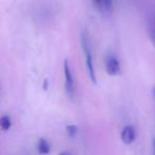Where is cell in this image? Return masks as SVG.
Here are the masks:
<instances>
[{"label":"cell","instance_id":"ba28073f","mask_svg":"<svg viewBox=\"0 0 155 155\" xmlns=\"http://www.w3.org/2000/svg\"><path fill=\"white\" fill-rule=\"evenodd\" d=\"M149 34H150V38L152 41V43H154L155 45V27L151 24L150 29H149Z\"/></svg>","mask_w":155,"mask_h":155},{"label":"cell","instance_id":"8fae6325","mask_svg":"<svg viewBox=\"0 0 155 155\" xmlns=\"http://www.w3.org/2000/svg\"><path fill=\"white\" fill-rule=\"evenodd\" d=\"M48 86H49V80H48V79H45V80H44V84H43V89H44V91H47Z\"/></svg>","mask_w":155,"mask_h":155},{"label":"cell","instance_id":"5b68a950","mask_svg":"<svg viewBox=\"0 0 155 155\" xmlns=\"http://www.w3.org/2000/svg\"><path fill=\"white\" fill-rule=\"evenodd\" d=\"M37 151L41 155H46L50 152V146L47 140L44 139V138H41L38 140V142H37Z\"/></svg>","mask_w":155,"mask_h":155},{"label":"cell","instance_id":"277c9868","mask_svg":"<svg viewBox=\"0 0 155 155\" xmlns=\"http://www.w3.org/2000/svg\"><path fill=\"white\" fill-rule=\"evenodd\" d=\"M136 138V131L133 125H127L121 132V139L125 144H131Z\"/></svg>","mask_w":155,"mask_h":155},{"label":"cell","instance_id":"5bb4252c","mask_svg":"<svg viewBox=\"0 0 155 155\" xmlns=\"http://www.w3.org/2000/svg\"><path fill=\"white\" fill-rule=\"evenodd\" d=\"M60 155H69V154H67V153H61Z\"/></svg>","mask_w":155,"mask_h":155},{"label":"cell","instance_id":"8992f818","mask_svg":"<svg viewBox=\"0 0 155 155\" xmlns=\"http://www.w3.org/2000/svg\"><path fill=\"white\" fill-rule=\"evenodd\" d=\"M0 127H1V130L2 131H9L12 127V121L10 116L8 115H5V116L1 117L0 119Z\"/></svg>","mask_w":155,"mask_h":155},{"label":"cell","instance_id":"30bf717a","mask_svg":"<svg viewBox=\"0 0 155 155\" xmlns=\"http://www.w3.org/2000/svg\"><path fill=\"white\" fill-rule=\"evenodd\" d=\"M104 2H105V9L107 11H112L113 7H114V1L113 0H104Z\"/></svg>","mask_w":155,"mask_h":155},{"label":"cell","instance_id":"7c38bea8","mask_svg":"<svg viewBox=\"0 0 155 155\" xmlns=\"http://www.w3.org/2000/svg\"><path fill=\"white\" fill-rule=\"evenodd\" d=\"M152 148H153V155H155V139H153V142H152Z\"/></svg>","mask_w":155,"mask_h":155},{"label":"cell","instance_id":"6da1fadb","mask_svg":"<svg viewBox=\"0 0 155 155\" xmlns=\"http://www.w3.org/2000/svg\"><path fill=\"white\" fill-rule=\"evenodd\" d=\"M81 45H82V49L85 55V63H86L87 71H88V75L91 81L94 84H97V75H96V70H95V65H94V58L91 55V45H89L88 36H87L86 32L83 31L81 34Z\"/></svg>","mask_w":155,"mask_h":155},{"label":"cell","instance_id":"7a4b0ae2","mask_svg":"<svg viewBox=\"0 0 155 155\" xmlns=\"http://www.w3.org/2000/svg\"><path fill=\"white\" fill-rule=\"evenodd\" d=\"M64 74H65V89H66L67 96L72 99L74 96V80H73L72 71H71L70 65L67 60L64 62Z\"/></svg>","mask_w":155,"mask_h":155},{"label":"cell","instance_id":"9c48e42d","mask_svg":"<svg viewBox=\"0 0 155 155\" xmlns=\"http://www.w3.org/2000/svg\"><path fill=\"white\" fill-rule=\"evenodd\" d=\"M94 3L96 5V7H98V9H100V10L105 9V2H104V0H94Z\"/></svg>","mask_w":155,"mask_h":155},{"label":"cell","instance_id":"4fadbf2b","mask_svg":"<svg viewBox=\"0 0 155 155\" xmlns=\"http://www.w3.org/2000/svg\"><path fill=\"white\" fill-rule=\"evenodd\" d=\"M152 93H153V96H154V99H155V86H154V88H153Z\"/></svg>","mask_w":155,"mask_h":155},{"label":"cell","instance_id":"3957f363","mask_svg":"<svg viewBox=\"0 0 155 155\" xmlns=\"http://www.w3.org/2000/svg\"><path fill=\"white\" fill-rule=\"evenodd\" d=\"M105 69L110 75H118L120 73V63L113 53H110L105 58Z\"/></svg>","mask_w":155,"mask_h":155},{"label":"cell","instance_id":"52a82bcc","mask_svg":"<svg viewBox=\"0 0 155 155\" xmlns=\"http://www.w3.org/2000/svg\"><path fill=\"white\" fill-rule=\"evenodd\" d=\"M66 131H67V134H68L69 137H74V136L78 134V127L74 124L67 125Z\"/></svg>","mask_w":155,"mask_h":155}]
</instances>
